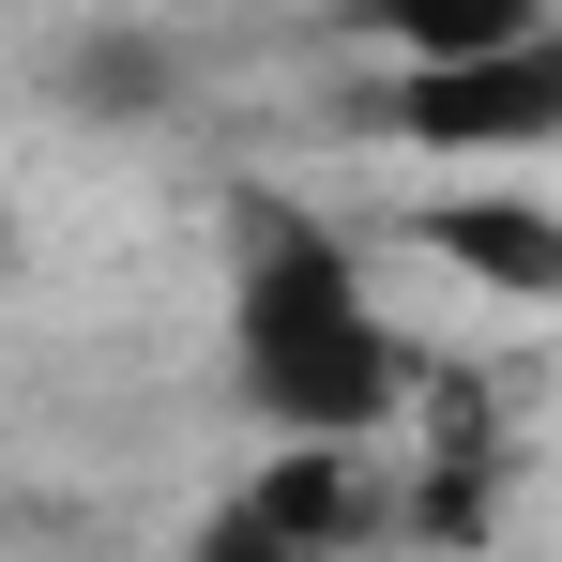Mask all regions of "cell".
Returning a JSON list of instances; mask_svg holds the SVG:
<instances>
[{
    "label": "cell",
    "mask_w": 562,
    "mask_h": 562,
    "mask_svg": "<svg viewBox=\"0 0 562 562\" xmlns=\"http://www.w3.org/2000/svg\"><path fill=\"white\" fill-rule=\"evenodd\" d=\"M228 380L274 441H395L411 411V335L304 198H244L228 228Z\"/></svg>",
    "instance_id": "6da1fadb"
},
{
    "label": "cell",
    "mask_w": 562,
    "mask_h": 562,
    "mask_svg": "<svg viewBox=\"0 0 562 562\" xmlns=\"http://www.w3.org/2000/svg\"><path fill=\"white\" fill-rule=\"evenodd\" d=\"M380 122L411 137V153H502V168H532L562 137V46L548 31H517V46H457V61H395V92Z\"/></svg>",
    "instance_id": "7a4b0ae2"
},
{
    "label": "cell",
    "mask_w": 562,
    "mask_h": 562,
    "mask_svg": "<svg viewBox=\"0 0 562 562\" xmlns=\"http://www.w3.org/2000/svg\"><path fill=\"white\" fill-rule=\"evenodd\" d=\"M395 532V471L380 441H259L244 471V502L213 517V548L228 562H350Z\"/></svg>",
    "instance_id": "3957f363"
},
{
    "label": "cell",
    "mask_w": 562,
    "mask_h": 562,
    "mask_svg": "<svg viewBox=\"0 0 562 562\" xmlns=\"http://www.w3.org/2000/svg\"><path fill=\"white\" fill-rule=\"evenodd\" d=\"M411 244L441 259V274H471L486 304H562V198H426L411 213Z\"/></svg>",
    "instance_id": "277c9868"
},
{
    "label": "cell",
    "mask_w": 562,
    "mask_h": 562,
    "mask_svg": "<svg viewBox=\"0 0 562 562\" xmlns=\"http://www.w3.org/2000/svg\"><path fill=\"white\" fill-rule=\"evenodd\" d=\"M335 31L380 61H457V46H517L548 31V0H335Z\"/></svg>",
    "instance_id": "5b68a950"
}]
</instances>
